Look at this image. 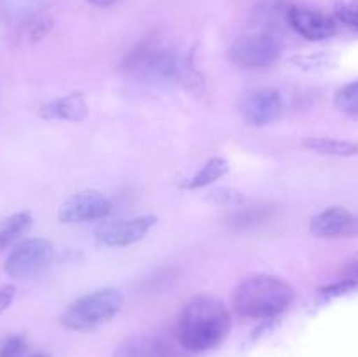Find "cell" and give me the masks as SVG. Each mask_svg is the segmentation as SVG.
<instances>
[{
	"instance_id": "6da1fadb",
	"label": "cell",
	"mask_w": 358,
	"mask_h": 357,
	"mask_svg": "<svg viewBox=\"0 0 358 357\" xmlns=\"http://www.w3.org/2000/svg\"><path fill=\"white\" fill-rule=\"evenodd\" d=\"M231 331V314L226 304L213 296H196L182 308L177 338L192 352H206L219 346Z\"/></svg>"
},
{
	"instance_id": "7a4b0ae2",
	"label": "cell",
	"mask_w": 358,
	"mask_h": 357,
	"mask_svg": "<svg viewBox=\"0 0 358 357\" xmlns=\"http://www.w3.org/2000/svg\"><path fill=\"white\" fill-rule=\"evenodd\" d=\"M294 298V287L280 276L252 275L234 289L233 307L243 317L271 318L283 314Z\"/></svg>"
},
{
	"instance_id": "3957f363",
	"label": "cell",
	"mask_w": 358,
	"mask_h": 357,
	"mask_svg": "<svg viewBox=\"0 0 358 357\" xmlns=\"http://www.w3.org/2000/svg\"><path fill=\"white\" fill-rule=\"evenodd\" d=\"M122 307V294L105 287L77 298L62 315V324L72 331H93L112 321Z\"/></svg>"
},
{
	"instance_id": "277c9868",
	"label": "cell",
	"mask_w": 358,
	"mask_h": 357,
	"mask_svg": "<svg viewBox=\"0 0 358 357\" xmlns=\"http://www.w3.org/2000/svg\"><path fill=\"white\" fill-rule=\"evenodd\" d=\"M129 69L143 79L173 80L185 79L187 66L173 49L157 44H143L129 56Z\"/></svg>"
},
{
	"instance_id": "5b68a950",
	"label": "cell",
	"mask_w": 358,
	"mask_h": 357,
	"mask_svg": "<svg viewBox=\"0 0 358 357\" xmlns=\"http://www.w3.org/2000/svg\"><path fill=\"white\" fill-rule=\"evenodd\" d=\"M282 55V41L268 31L245 35L229 49L231 62L241 69H266L275 65Z\"/></svg>"
},
{
	"instance_id": "8992f818",
	"label": "cell",
	"mask_w": 358,
	"mask_h": 357,
	"mask_svg": "<svg viewBox=\"0 0 358 357\" xmlns=\"http://www.w3.org/2000/svg\"><path fill=\"white\" fill-rule=\"evenodd\" d=\"M55 258V247L45 238L20 241L7 255L3 270L13 279H30L44 272Z\"/></svg>"
},
{
	"instance_id": "52a82bcc",
	"label": "cell",
	"mask_w": 358,
	"mask_h": 357,
	"mask_svg": "<svg viewBox=\"0 0 358 357\" xmlns=\"http://www.w3.org/2000/svg\"><path fill=\"white\" fill-rule=\"evenodd\" d=\"M112 212V202L98 191H79L62 203L58 219L65 224L101 220Z\"/></svg>"
},
{
	"instance_id": "ba28073f",
	"label": "cell",
	"mask_w": 358,
	"mask_h": 357,
	"mask_svg": "<svg viewBox=\"0 0 358 357\" xmlns=\"http://www.w3.org/2000/svg\"><path fill=\"white\" fill-rule=\"evenodd\" d=\"M285 105L282 94L271 88H259L243 94L240 100V114L248 125L266 126L282 119Z\"/></svg>"
},
{
	"instance_id": "9c48e42d",
	"label": "cell",
	"mask_w": 358,
	"mask_h": 357,
	"mask_svg": "<svg viewBox=\"0 0 358 357\" xmlns=\"http://www.w3.org/2000/svg\"><path fill=\"white\" fill-rule=\"evenodd\" d=\"M156 224V216H138L103 223L94 230V240L105 247H126L145 238Z\"/></svg>"
},
{
	"instance_id": "30bf717a",
	"label": "cell",
	"mask_w": 358,
	"mask_h": 357,
	"mask_svg": "<svg viewBox=\"0 0 358 357\" xmlns=\"http://www.w3.org/2000/svg\"><path fill=\"white\" fill-rule=\"evenodd\" d=\"M287 21H289V27L294 28L301 37L313 42L325 41V38L332 37L338 30L336 21L331 16L310 9V7L290 6Z\"/></svg>"
},
{
	"instance_id": "8fae6325",
	"label": "cell",
	"mask_w": 358,
	"mask_h": 357,
	"mask_svg": "<svg viewBox=\"0 0 358 357\" xmlns=\"http://www.w3.org/2000/svg\"><path fill=\"white\" fill-rule=\"evenodd\" d=\"M310 231L320 238H345L358 234V216L343 206H331L311 217Z\"/></svg>"
},
{
	"instance_id": "7c38bea8",
	"label": "cell",
	"mask_w": 358,
	"mask_h": 357,
	"mask_svg": "<svg viewBox=\"0 0 358 357\" xmlns=\"http://www.w3.org/2000/svg\"><path fill=\"white\" fill-rule=\"evenodd\" d=\"M90 114V107L83 93H70L65 97L55 98L41 107L38 115L48 121H69L80 122Z\"/></svg>"
},
{
	"instance_id": "4fadbf2b",
	"label": "cell",
	"mask_w": 358,
	"mask_h": 357,
	"mask_svg": "<svg viewBox=\"0 0 358 357\" xmlns=\"http://www.w3.org/2000/svg\"><path fill=\"white\" fill-rule=\"evenodd\" d=\"M115 357H168V349L156 338L136 336L119 346Z\"/></svg>"
},
{
	"instance_id": "5bb4252c",
	"label": "cell",
	"mask_w": 358,
	"mask_h": 357,
	"mask_svg": "<svg viewBox=\"0 0 358 357\" xmlns=\"http://www.w3.org/2000/svg\"><path fill=\"white\" fill-rule=\"evenodd\" d=\"M304 147L317 154L336 158H352L358 154V144L341 139H327V136H313L304 140Z\"/></svg>"
},
{
	"instance_id": "9a60e30c",
	"label": "cell",
	"mask_w": 358,
	"mask_h": 357,
	"mask_svg": "<svg viewBox=\"0 0 358 357\" xmlns=\"http://www.w3.org/2000/svg\"><path fill=\"white\" fill-rule=\"evenodd\" d=\"M229 172V163L224 158H212V160L206 161L201 168H199L198 174L192 175L185 184H182L184 189H201L206 186L213 184L215 181L222 178L224 175H227Z\"/></svg>"
},
{
	"instance_id": "2e32d148",
	"label": "cell",
	"mask_w": 358,
	"mask_h": 357,
	"mask_svg": "<svg viewBox=\"0 0 358 357\" xmlns=\"http://www.w3.org/2000/svg\"><path fill=\"white\" fill-rule=\"evenodd\" d=\"M30 212H16L0 220V251L9 247L31 226Z\"/></svg>"
},
{
	"instance_id": "e0dca14e",
	"label": "cell",
	"mask_w": 358,
	"mask_h": 357,
	"mask_svg": "<svg viewBox=\"0 0 358 357\" xmlns=\"http://www.w3.org/2000/svg\"><path fill=\"white\" fill-rule=\"evenodd\" d=\"M336 107L348 118L358 119V80L346 84L338 91Z\"/></svg>"
},
{
	"instance_id": "ac0fdd59",
	"label": "cell",
	"mask_w": 358,
	"mask_h": 357,
	"mask_svg": "<svg viewBox=\"0 0 358 357\" xmlns=\"http://www.w3.org/2000/svg\"><path fill=\"white\" fill-rule=\"evenodd\" d=\"M338 21L358 31V0H339L334 7Z\"/></svg>"
},
{
	"instance_id": "d6986e66",
	"label": "cell",
	"mask_w": 358,
	"mask_h": 357,
	"mask_svg": "<svg viewBox=\"0 0 358 357\" xmlns=\"http://www.w3.org/2000/svg\"><path fill=\"white\" fill-rule=\"evenodd\" d=\"M269 212L271 210L268 209V206H264V209H250V210H241V212L234 214L233 216V226L234 227H248V226H254V224H259L262 223V220L268 219Z\"/></svg>"
},
{
	"instance_id": "ffe728a7",
	"label": "cell",
	"mask_w": 358,
	"mask_h": 357,
	"mask_svg": "<svg viewBox=\"0 0 358 357\" xmlns=\"http://www.w3.org/2000/svg\"><path fill=\"white\" fill-rule=\"evenodd\" d=\"M355 289H358V280L348 279V276H343V279L338 280V282H334V284H331V286L320 289V298L324 301H329V300H332V298L345 296V294L352 293V290H355Z\"/></svg>"
},
{
	"instance_id": "44dd1931",
	"label": "cell",
	"mask_w": 358,
	"mask_h": 357,
	"mask_svg": "<svg viewBox=\"0 0 358 357\" xmlns=\"http://www.w3.org/2000/svg\"><path fill=\"white\" fill-rule=\"evenodd\" d=\"M27 350V343L21 336H10L0 345V357H21Z\"/></svg>"
},
{
	"instance_id": "7402d4cb",
	"label": "cell",
	"mask_w": 358,
	"mask_h": 357,
	"mask_svg": "<svg viewBox=\"0 0 358 357\" xmlns=\"http://www.w3.org/2000/svg\"><path fill=\"white\" fill-rule=\"evenodd\" d=\"M49 28H51V21L42 20L41 18V20L34 21V24H31L30 30H28V37H30V41H41V38L48 34Z\"/></svg>"
},
{
	"instance_id": "603a6c76",
	"label": "cell",
	"mask_w": 358,
	"mask_h": 357,
	"mask_svg": "<svg viewBox=\"0 0 358 357\" xmlns=\"http://www.w3.org/2000/svg\"><path fill=\"white\" fill-rule=\"evenodd\" d=\"M14 296H16V287L14 286H3L0 287V315L10 307Z\"/></svg>"
},
{
	"instance_id": "cb8c5ba5",
	"label": "cell",
	"mask_w": 358,
	"mask_h": 357,
	"mask_svg": "<svg viewBox=\"0 0 358 357\" xmlns=\"http://www.w3.org/2000/svg\"><path fill=\"white\" fill-rule=\"evenodd\" d=\"M345 276H348V279L358 280V261H353L352 265H350L348 268H346Z\"/></svg>"
},
{
	"instance_id": "d4e9b609",
	"label": "cell",
	"mask_w": 358,
	"mask_h": 357,
	"mask_svg": "<svg viewBox=\"0 0 358 357\" xmlns=\"http://www.w3.org/2000/svg\"><path fill=\"white\" fill-rule=\"evenodd\" d=\"M87 2H90L91 6H96V7H110L114 6L115 2H119V0H87Z\"/></svg>"
},
{
	"instance_id": "484cf974",
	"label": "cell",
	"mask_w": 358,
	"mask_h": 357,
	"mask_svg": "<svg viewBox=\"0 0 358 357\" xmlns=\"http://www.w3.org/2000/svg\"><path fill=\"white\" fill-rule=\"evenodd\" d=\"M34 357H45V356H34Z\"/></svg>"
}]
</instances>
